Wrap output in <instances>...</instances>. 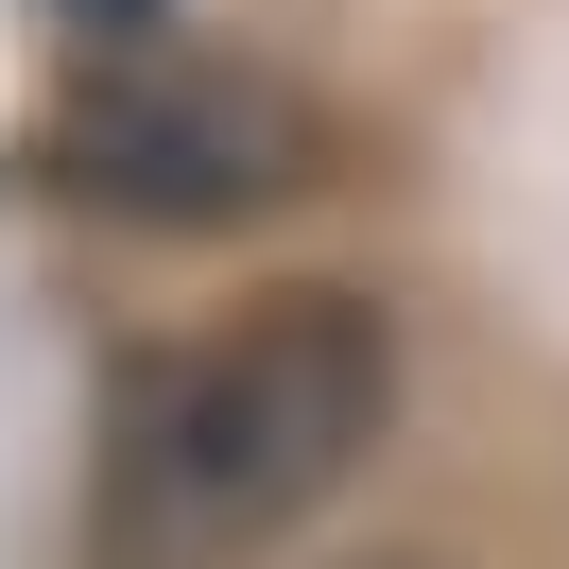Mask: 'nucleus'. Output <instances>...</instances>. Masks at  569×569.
I'll return each mask as SVG.
<instances>
[{"instance_id":"nucleus-1","label":"nucleus","mask_w":569,"mask_h":569,"mask_svg":"<svg viewBox=\"0 0 569 569\" xmlns=\"http://www.w3.org/2000/svg\"><path fill=\"white\" fill-rule=\"evenodd\" d=\"M397 431V311L380 293H259L208 311L190 346H156L104 415L87 466V535L121 569H259L277 535H311L362 483V449Z\"/></svg>"},{"instance_id":"nucleus-2","label":"nucleus","mask_w":569,"mask_h":569,"mask_svg":"<svg viewBox=\"0 0 569 569\" xmlns=\"http://www.w3.org/2000/svg\"><path fill=\"white\" fill-rule=\"evenodd\" d=\"M70 156H87L70 190H121V208L208 224V208H259V190H277L293 121L259 104V87H224V70H87Z\"/></svg>"}]
</instances>
